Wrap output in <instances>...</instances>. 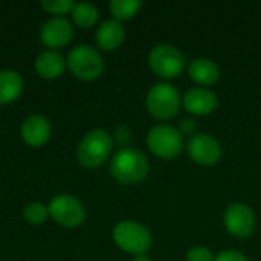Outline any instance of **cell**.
I'll return each mask as SVG.
<instances>
[{"instance_id":"cell-1","label":"cell","mask_w":261,"mask_h":261,"mask_svg":"<svg viewBox=\"0 0 261 261\" xmlns=\"http://www.w3.org/2000/svg\"><path fill=\"white\" fill-rule=\"evenodd\" d=\"M148 170L150 164L147 156L132 147L121 148L110 161L112 176L124 185H135L142 182L147 177Z\"/></svg>"},{"instance_id":"cell-2","label":"cell","mask_w":261,"mask_h":261,"mask_svg":"<svg viewBox=\"0 0 261 261\" xmlns=\"http://www.w3.org/2000/svg\"><path fill=\"white\" fill-rule=\"evenodd\" d=\"M180 104L182 96L179 90L170 83H158L151 86L145 98L148 113L161 121L173 119L179 113Z\"/></svg>"},{"instance_id":"cell-3","label":"cell","mask_w":261,"mask_h":261,"mask_svg":"<svg viewBox=\"0 0 261 261\" xmlns=\"http://www.w3.org/2000/svg\"><path fill=\"white\" fill-rule=\"evenodd\" d=\"M148 66L156 76L162 80H174L185 72L187 58L173 44L162 43L150 50Z\"/></svg>"},{"instance_id":"cell-4","label":"cell","mask_w":261,"mask_h":261,"mask_svg":"<svg viewBox=\"0 0 261 261\" xmlns=\"http://www.w3.org/2000/svg\"><path fill=\"white\" fill-rule=\"evenodd\" d=\"M112 150H113L112 136L102 128H95L83 138V141L78 145L76 156L83 167L98 168L109 159Z\"/></svg>"},{"instance_id":"cell-5","label":"cell","mask_w":261,"mask_h":261,"mask_svg":"<svg viewBox=\"0 0 261 261\" xmlns=\"http://www.w3.org/2000/svg\"><path fill=\"white\" fill-rule=\"evenodd\" d=\"M113 242L124 252L141 255L151 248V232L139 222L122 220L113 228Z\"/></svg>"},{"instance_id":"cell-6","label":"cell","mask_w":261,"mask_h":261,"mask_svg":"<svg viewBox=\"0 0 261 261\" xmlns=\"http://www.w3.org/2000/svg\"><path fill=\"white\" fill-rule=\"evenodd\" d=\"M148 150L159 159H176L184 150V136L180 132L168 124H159L150 128L147 135Z\"/></svg>"},{"instance_id":"cell-7","label":"cell","mask_w":261,"mask_h":261,"mask_svg":"<svg viewBox=\"0 0 261 261\" xmlns=\"http://www.w3.org/2000/svg\"><path fill=\"white\" fill-rule=\"evenodd\" d=\"M69 70L83 81H93L101 76L104 70V60L101 54L87 44L73 47L66 60Z\"/></svg>"},{"instance_id":"cell-8","label":"cell","mask_w":261,"mask_h":261,"mask_svg":"<svg viewBox=\"0 0 261 261\" xmlns=\"http://www.w3.org/2000/svg\"><path fill=\"white\" fill-rule=\"evenodd\" d=\"M50 217L64 228H76L86 219V210L83 203L70 194H57L49 206Z\"/></svg>"},{"instance_id":"cell-9","label":"cell","mask_w":261,"mask_h":261,"mask_svg":"<svg viewBox=\"0 0 261 261\" xmlns=\"http://www.w3.org/2000/svg\"><path fill=\"white\" fill-rule=\"evenodd\" d=\"M187 153L193 162L202 167L216 165L222 156V144L210 133H196L187 142Z\"/></svg>"},{"instance_id":"cell-10","label":"cell","mask_w":261,"mask_h":261,"mask_svg":"<svg viewBox=\"0 0 261 261\" xmlns=\"http://www.w3.org/2000/svg\"><path fill=\"white\" fill-rule=\"evenodd\" d=\"M223 225L237 239H248L255 231V214L245 203H232L225 210Z\"/></svg>"},{"instance_id":"cell-11","label":"cell","mask_w":261,"mask_h":261,"mask_svg":"<svg viewBox=\"0 0 261 261\" xmlns=\"http://www.w3.org/2000/svg\"><path fill=\"white\" fill-rule=\"evenodd\" d=\"M182 106L185 110L196 116H206L216 112L219 106L217 95L206 87H191L182 96Z\"/></svg>"},{"instance_id":"cell-12","label":"cell","mask_w":261,"mask_h":261,"mask_svg":"<svg viewBox=\"0 0 261 261\" xmlns=\"http://www.w3.org/2000/svg\"><path fill=\"white\" fill-rule=\"evenodd\" d=\"M73 35V28L69 20L63 17H55L47 20L40 31V38L44 46L55 49L66 46Z\"/></svg>"},{"instance_id":"cell-13","label":"cell","mask_w":261,"mask_h":261,"mask_svg":"<svg viewBox=\"0 0 261 261\" xmlns=\"http://www.w3.org/2000/svg\"><path fill=\"white\" fill-rule=\"evenodd\" d=\"M188 75L199 87L214 86L220 80V67L210 58H194L188 64Z\"/></svg>"},{"instance_id":"cell-14","label":"cell","mask_w":261,"mask_h":261,"mask_svg":"<svg viewBox=\"0 0 261 261\" xmlns=\"http://www.w3.org/2000/svg\"><path fill=\"white\" fill-rule=\"evenodd\" d=\"M21 138L31 147H41L50 138V124L44 116L32 115L21 124Z\"/></svg>"},{"instance_id":"cell-15","label":"cell","mask_w":261,"mask_h":261,"mask_svg":"<svg viewBox=\"0 0 261 261\" xmlns=\"http://www.w3.org/2000/svg\"><path fill=\"white\" fill-rule=\"evenodd\" d=\"M124 37H125L124 26L119 21L112 18L99 24L95 40H96V44L102 50H115L121 46V43L124 41Z\"/></svg>"},{"instance_id":"cell-16","label":"cell","mask_w":261,"mask_h":261,"mask_svg":"<svg viewBox=\"0 0 261 261\" xmlns=\"http://www.w3.org/2000/svg\"><path fill=\"white\" fill-rule=\"evenodd\" d=\"M64 67H66L64 57L54 49H47V50L41 52L35 60L37 73L46 80L58 78L64 72Z\"/></svg>"},{"instance_id":"cell-17","label":"cell","mask_w":261,"mask_h":261,"mask_svg":"<svg viewBox=\"0 0 261 261\" xmlns=\"http://www.w3.org/2000/svg\"><path fill=\"white\" fill-rule=\"evenodd\" d=\"M23 90V80L15 70H0V104L15 101Z\"/></svg>"},{"instance_id":"cell-18","label":"cell","mask_w":261,"mask_h":261,"mask_svg":"<svg viewBox=\"0 0 261 261\" xmlns=\"http://www.w3.org/2000/svg\"><path fill=\"white\" fill-rule=\"evenodd\" d=\"M142 8L141 0H112L110 2V12L113 20L116 21H127L132 20Z\"/></svg>"},{"instance_id":"cell-19","label":"cell","mask_w":261,"mask_h":261,"mask_svg":"<svg viewBox=\"0 0 261 261\" xmlns=\"http://www.w3.org/2000/svg\"><path fill=\"white\" fill-rule=\"evenodd\" d=\"M73 23L80 28H92L98 20V9L90 2H80L75 3L72 9Z\"/></svg>"},{"instance_id":"cell-20","label":"cell","mask_w":261,"mask_h":261,"mask_svg":"<svg viewBox=\"0 0 261 261\" xmlns=\"http://www.w3.org/2000/svg\"><path fill=\"white\" fill-rule=\"evenodd\" d=\"M47 214H49L47 206L40 202H32L23 210V216H24L26 222L31 225H41L46 220Z\"/></svg>"},{"instance_id":"cell-21","label":"cell","mask_w":261,"mask_h":261,"mask_svg":"<svg viewBox=\"0 0 261 261\" xmlns=\"http://www.w3.org/2000/svg\"><path fill=\"white\" fill-rule=\"evenodd\" d=\"M41 6L50 14L63 15V14H67L73 9L75 2L73 0H43Z\"/></svg>"},{"instance_id":"cell-22","label":"cell","mask_w":261,"mask_h":261,"mask_svg":"<svg viewBox=\"0 0 261 261\" xmlns=\"http://www.w3.org/2000/svg\"><path fill=\"white\" fill-rule=\"evenodd\" d=\"M214 254L205 246H194L187 252V261H214Z\"/></svg>"},{"instance_id":"cell-23","label":"cell","mask_w":261,"mask_h":261,"mask_svg":"<svg viewBox=\"0 0 261 261\" xmlns=\"http://www.w3.org/2000/svg\"><path fill=\"white\" fill-rule=\"evenodd\" d=\"M214 261H248L246 255L240 251H234V249H228V251H222L219 252Z\"/></svg>"},{"instance_id":"cell-24","label":"cell","mask_w":261,"mask_h":261,"mask_svg":"<svg viewBox=\"0 0 261 261\" xmlns=\"http://www.w3.org/2000/svg\"><path fill=\"white\" fill-rule=\"evenodd\" d=\"M115 141H116L118 144H121V145L125 148L127 144L132 141V132H130V128L125 127V125L118 127L116 132H115Z\"/></svg>"},{"instance_id":"cell-25","label":"cell","mask_w":261,"mask_h":261,"mask_svg":"<svg viewBox=\"0 0 261 261\" xmlns=\"http://www.w3.org/2000/svg\"><path fill=\"white\" fill-rule=\"evenodd\" d=\"M179 132H180V135L182 136H194L196 135V130H197V125H196V122L193 121V119H182L180 121V124H179V128H177Z\"/></svg>"},{"instance_id":"cell-26","label":"cell","mask_w":261,"mask_h":261,"mask_svg":"<svg viewBox=\"0 0 261 261\" xmlns=\"http://www.w3.org/2000/svg\"><path fill=\"white\" fill-rule=\"evenodd\" d=\"M133 261H151V258L147 254H141V255H135Z\"/></svg>"}]
</instances>
